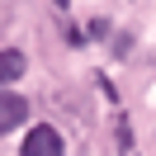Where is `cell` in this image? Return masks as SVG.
Returning <instances> with one entry per match:
<instances>
[{"instance_id":"obj_2","label":"cell","mask_w":156,"mask_h":156,"mask_svg":"<svg viewBox=\"0 0 156 156\" xmlns=\"http://www.w3.org/2000/svg\"><path fill=\"white\" fill-rule=\"evenodd\" d=\"M24 114H29V99H24V95H10V90H0V137L14 133V128L24 123Z\"/></svg>"},{"instance_id":"obj_4","label":"cell","mask_w":156,"mask_h":156,"mask_svg":"<svg viewBox=\"0 0 156 156\" xmlns=\"http://www.w3.org/2000/svg\"><path fill=\"white\" fill-rule=\"evenodd\" d=\"M118 147L133 156V133H128V118H123V114H118Z\"/></svg>"},{"instance_id":"obj_1","label":"cell","mask_w":156,"mask_h":156,"mask_svg":"<svg viewBox=\"0 0 156 156\" xmlns=\"http://www.w3.org/2000/svg\"><path fill=\"white\" fill-rule=\"evenodd\" d=\"M19 156H62V133H57V128H48V123L29 128V133H24Z\"/></svg>"},{"instance_id":"obj_3","label":"cell","mask_w":156,"mask_h":156,"mask_svg":"<svg viewBox=\"0 0 156 156\" xmlns=\"http://www.w3.org/2000/svg\"><path fill=\"white\" fill-rule=\"evenodd\" d=\"M24 71H29V62H24V52H14V48H0V90L10 85V80H19Z\"/></svg>"}]
</instances>
